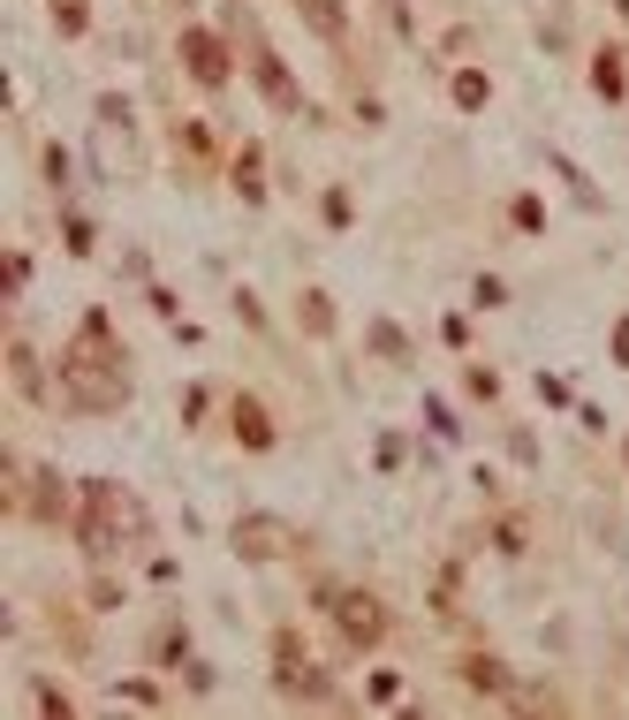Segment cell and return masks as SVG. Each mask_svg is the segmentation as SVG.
I'll list each match as a JSON object with an SVG mask.
<instances>
[{"label":"cell","instance_id":"cell-9","mask_svg":"<svg viewBox=\"0 0 629 720\" xmlns=\"http://www.w3.org/2000/svg\"><path fill=\"white\" fill-rule=\"evenodd\" d=\"M182 69H190L197 84H228V46H220L213 31H182Z\"/></svg>","mask_w":629,"mask_h":720},{"label":"cell","instance_id":"cell-12","mask_svg":"<svg viewBox=\"0 0 629 720\" xmlns=\"http://www.w3.org/2000/svg\"><path fill=\"white\" fill-rule=\"evenodd\" d=\"M235 440L243 447H274V418H266L258 395H235Z\"/></svg>","mask_w":629,"mask_h":720},{"label":"cell","instance_id":"cell-1","mask_svg":"<svg viewBox=\"0 0 629 720\" xmlns=\"http://www.w3.org/2000/svg\"><path fill=\"white\" fill-rule=\"evenodd\" d=\"M61 403H69V410H92V418L130 403V357H122L107 311H84V319H76L69 349H61Z\"/></svg>","mask_w":629,"mask_h":720},{"label":"cell","instance_id":"cell-14","mask_svg":"<svg viewBox=\"0 0 629 720\" xmlns=\"http://www.w3.org/2000/svg\"><path fill=\"white\" fill-rule=\"evenodd\" d=\"M297 8H304V23H312L318 38H341L349 31V8L341 0H297Z\"/></svg>","mask_w":629,"mask_h":720},{"label":"cell","instance_id":"cell-22","mask_svg":"<svg viewBox=\"0 0 629 720\" xmlns=\"http://www.w3.org/2000/svg\"><path fill=\"white\" fill-rule=\"evenodd\" d=\"M182 645H190V637H182L174 622H167V629H159V637H153V652H159V660H182Z\"/></svg>","mask_w":629,"mask_h":720},{"label":"cell","instance_id":"cell-7","mask_svg":"<svg viewBox=\"0 0 629 720\" xmlns=\"http://www.w3.org/2000/svg\"><path fill=\"white\" fill-rule=\"evenodd\" d=\"M251 76H258L266 107H281V115H304V92H297V76H289V61H281L274 46H258V53H251Z\"/></svg>","mask_w":629,"mask_h":720},{"label":"cell","instance_id":"cell-6","mask_svg":"<svg viewBox=\"0 0 629 720\" xmlns=\"http://www.w3.org/2000/svg\"><path fill=\"white\" fill-rule=\"evenodd\" d=\"M130 99H99V167L107 175H130L137 167V144H130Z\"/></svg>","mask_w":629,"mask_h":720},{"label":"cell","instance_id":"cell-13","mask_svg":"<svg viewBox=\"0 0 629 720\" xmlns=\"http://www.w3.org/2000/svg\"><path fill=\"white\" fill-rule=\"evenodd\" d=\"M592 92H600V99H622V92H629V61L615 53V46L592 61Z\"/></svg>","mask_w":629,"mask_h":720},{"label":"cell","instance_id":"cell-17","mask_svg":"<svg viewBox=\"0 0 629 720\" xmlns=\"http://www.w3.org/2000/svg\"><path fill=\"white\" fill-rule=\"evenodd\" d=\"M84 23H92V0H53V31L61 38H84Z\"/></svg>","mask_w":629,"mask_h":720},{"label":"cell","instance_id":"cell-2","mask_svg":"<svg viewBox=\"0 0 629 720\" xmlns=\"http://www.w3.org/2000/svg\"><path fill=\"white\" fill-rule=\"evenodd\" d=\"M137 539H145V508L130 501V485H114V478L76 485V547H84L92 562H114V554L137 547Z\"/></svg>","mask_w":629,"mask_h":720},{"label":"cell","instance_id":"cell-5","mask_svg":"<svg viewBox=\"0 0 629 720\" xmlns=\"http://www.w3.org/2000/svg\"><path fill=\"white\" fill-rule=\"evenodd\" d=\"M235 554L243 562H289L297 554V531L281 516H235Z\"/></svg>","mask_w":629,"mask_h":720},{"label":"cell","instance_id":"cell-18","mask_svg":"<svg viewBox=\"0 0 629 720\" xmlns=\"http://www.w3.org/2000/svg\"><path fill=\"white\" fill-rule=\"evenodd\" d=\"M297 311H304V334H334V303H326L318 288H304V303H297Z\"/></svg>","mask_w":629,"mask_h":720},{"label":"cell","instance_id":"cell-27","mask_svg":"<svg viewBox=\"0 0 629 720\" xmlns=\"http://www.w3.org/2000/svg\"><path fill=\"white\" fill-rule=\"evenodd\" d=\"M622 463H629V440H622Z\"/></svg>","mask_w":629,"mask_h":720},{"label":"cell","instance_id":"cell-25","mask_svg":"<svg viewBox=\"0 0 629 720\" xmlns=\"http://www.w3.org/2000/svg\"><path fill=\"white\" fill-rule=\"evenodd\" d=\"M402 698V675H372V706H395Z\"/></svg>","mask_w":629,"mask_h":720},{"label":"cell","instance_id":"cell-26","mask_svg":"<svg viewBox=\"0 0 629 720\" xmlns=\"http://www.w3.org/2000/svg\"><path fill=\"white\" fill-rule=\"evenodd\" d=\"M615 357H622V364H629V319H622V326H615Z\"/></svg>","mask_w":629,"mask_h":720},{"label":"cell","instance_id":"cell-20","mask_svg":"<svg viewBox=\"0 0 629 720\" xmlns=\"http://www.w3.org/2000/svg\"><path fill=\"white\" fill-rule=\"evenodd\" d=\"M174 144H182L190 159H205V152H213V130H205V122H182V130H174Z\"/></svg>","mask_w":629,"mask_h":720},{"label":"cell","instance_id":"cell-15","mask_svg":"<svg viewBox=\"0 0 629 720\" xmlns=\"http://www.w3.org/2000/svg\"><path fill=\"white\" fill-rule=\"evenodd\" d=\"M448 92H456V107H463V115H477V107L493 99V76H485V69H456V84H448Z\"/></svg>","mask_w":629,"mask_h":720},{"label":"cell","instance_id":"cell-10","mask_svg":"<svg viewBox=\"0 0 629 720\" xmlns=\"http://www.w3.org/2000/svg\"><path fill=\"white\" fill-rule=\"evenodd\" d=\"M8 387H15L23 403H46V364H38L31 341H8Z\"/></svg>","mask_w":629,"mask_h":720},{"label":"cell","instance_id":"cell-21","mask_svg":"<svg viewBox=\"0 0 629 720\" xmlns=\"http://www.w3.org/2000/svg\"><path fill=\"white\" fill-rule=\"evenodd\" d=\"M493 547H500V554H523V524L500 516V524H493Z\"/></svg>","mask_w":629,"mask_h":720},{"label":"cell","instance_id":"cell-19","mask_svg":"<svg viewBox=\"0 0 629 720\" xmlns=\"http://www.w3.org/2000/svg\"><path fill=\"white\" fill-rule=\"evenodd\" d=\"M508 698H516L523 713H561V698H554L546 683H523V691H508Z\"/></svg>","mask_w":629,"mask_h":720},{"label":"cell","instance_id":"cell-8","mask_svg":"<svg viewBox=\"0 0 629 720\" xmlns=\"http://www.w3.org/2000/svg\"><path fill=\"white\" fill-rule=\"evenodd\" d=\"M23 485H31V493H23V508H31L38 524H76V508H69V485H61V470H31Z\"/></svg>","mask_w":629,"mask_h":720},{"label":"cell","instance_id":"cell-24","mask_svg":"<svg viewBox=\"0 0 629 720\" xmlns=\"http://www.w3.org/2000/svg\"><path fill=\"white\" fill-rule=\"evenodd\" d=\"M539 403H554V410H561V403H569V380H554V372H539Z\"/></svg>","mask_w":629,"mask_h":720},{"label":"cell","instance_id":"cell-16","mask_svg":"<svg viewBox=\"0 0 629 720\" xmlns=\"http://www.w3.org/2000/svg\"><path fill=\"white\" fill-rule=\"evenodd\" d=\"M235 190H243L251 205L266 197V159H258V144H243V152H235Z\"/></svg>","mask_w":629,"mask_h":720},{"label":"cell","instance_id":"cell-23","mask_svg":"<svg viewBox=\"0 0 629 720\" xmlns=\"http://www.w3.org/2000/svg\"><path fill=\"white\" fill-rule=\"evenodd\" d=\"M372 349H379V357H402V334H395V326L379 319V326H372Z\"/></svg>","mask_w":629,"mask_h":720},{"label":"cell","instance_id":"cell-3","mask_svg":"<svg viewBox=\"0 0 629 720\" xmlns=\"http://www.w3.org/2000/svg\"><path fill=\"white\" fill-rule=\"evenodd\" d=\"M318 607L334 614V629H341V645H349V652H372V645L387 637V607H379V591H356V584H318Z\"/></svg>","mask_w":629,"mask_h":720},{"label":"cell","instance_id":"cell-4","mask_svg":"<svg viewBox=\"0 0 629 720\" xmlns=\"http://www.w3.org/2000/svg\"><path fill=\"white\" fill-rule=\"evenodd\" d=\"M274 683H281V698H304V706H326V698H334L326 668L304 652V637H297V629H281V637H274Z\"/></svg>","mask_w":629,"mask_h":720},{"label":"cell","instance_id":"cell-11","mask_svg":"<svg viewBox=\"0 0 629 720\" xmlns=\"http://www.w3.org/2000/svg\"><path fill=\"white\" fill-rule=\"evenodd\" d=\"M463 683H471L477 698H508V691H516V675H508L493 652H471V660H463Z\"/></svg>","mask_w":629,"mask_h":720}]
</instances>
